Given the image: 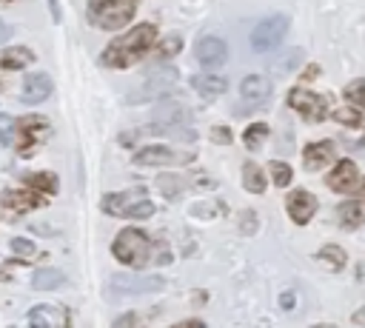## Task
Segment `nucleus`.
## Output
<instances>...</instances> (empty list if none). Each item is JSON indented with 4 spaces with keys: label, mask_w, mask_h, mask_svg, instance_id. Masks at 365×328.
Wrapping results in <instances>:
<instances>
[{
    "label": "nucleus",
    "mask_w": 365,
    "mask_h": 328,
    "mask_svg": "<svg viewBox=\"0 0 365 328\" xmlns=\"http://www.w3.org/2000/svg\"><path fill=\"white\" fill-rule=\"evenodd\" d=\"M154 43H157V26L154 23H140L131 31H125L123 37L111 40L103 48L100 63L108 66V68H128L131 63H137L140 57H145Z\"/></svg>",
    "instance_id": "nucleus-1"
},
{
    "label": "nucleus",
    "mask_w": 365,
    "mask_h": 328,
    "mask_svg": "<svg viewBox=\"0 0 365 328\" xmlns=\"http://www.w3.org/2000/svg\"><path fill=\"white\" fill-rule=\"evenodd\" d=\"M180 83V71L174 66H168L165 60H157L154 66L145 68V77H143V86L134 88L125 100L128 103H157L163 100L165 94H171Z\"/></svg>",
    "instance_id": "nucleus-2"
},
{
    "label": "nucleus",
    "mask_w": 365,
    "mask_h": 328,
    "mask_svg": "<svg viewBox=\"0 0 365 328\" xmlns=\"http://www.w3.org/2000/svg\"><path fill=\"white\" fill-rule=\"evenodd\" d=\"M137 0H88V23L103 31H117L134 17Z\"/></svg>",
    "instance_id": "nucleus-3"
},
{
    "label": "nucleus",
    "mask_w": 365,
    "mask_h": 328,
    "mask_svg": "<svg viewBox=\"0 0 365 328\" xmlns=\"http://www.w3.org/2000/svg\"><path fill=\"white\" fill-rule=\"evenodd\" d=\"M103 211L114 214V217H125V220H145V217L154 214V203L145 197L143 188H128V191L106 194L103 197Z\"/></svg>",
    "instance_id": "nucleus-4"
},
{
    "label": "nucleus",
    "mask_w": 365,
    "mask_h": 328,
    "mask_svg": "<svg viewBox=\"0 0 365 328\" xmlns=\"http://www.w3.org/2000/svg\"><path fill=\"white\" fill-rule=\"evenodd\" d=\"M51 134V125L46 117L40 114H26L20 120H14V151L20 157H31Z\"/></svg>",
    "instance_id": "nucleus-5"
},
{
    "label": "nucleus",
    "mask_w": 365,
    "mask_h": 328,
    "mask_svg": "<svg viewBox=\"0 0 365 328\" xmlns=\"http://www.w3.org/2000/svg\"><path fill=\"white\" fill-rule=\"evenodd\" d=\"M148 251H151V242H148V237H145L143 231H137V228H123V231L114 237V245H111V254H114L123 265H128V268L145 265Z\"/></svg>",
    "instance_id": "nucleus-6"
},
{
    "label": "nucleus",
    "mask_w": 365,
    "mask_h": 328,
    "mask_svg": "<svg viewBox=\"0 0 365 328\" xmlns=\"http://www.w3.org/2000/svg\"><path fill=\"white\" fill-rule=\"evenodd\" d=\"M288 29H291V17H288V14H271V17H262V20L251 29V48L259 51V54L277 48V46L285 40Z\"/></svg>",
    "instance_id": "nucleus-7"
},
{
    "label": "nucleus",
    "mask_w": 365,
    "mask_h": 328,
    "mask_svg": "<svg viewBox=\"0 0 365 328\" xmlns=\"http://www.w3.org/2000/svg\"><path fill=\"white\" fill-rule=\"evenodd\" d=\"M165 288V280L157 274H114L108 280L111 297H143V294H157Z\"/></svg>",
    "instance_id": "nucleus-8"
},
{
    "label": "nucleus",
    "mask_w": 365,
    "mask_h": 328,
    "mask_svg": "<svg viewBox=\"0 0 365 328\" xmlns=\"http://www.w3.org/2000/svg\"><path fill=\"white\" fill-rule=\"evenodd\" d=\"M288 106L311 123L325 120V100L319 94H314L311 88H291L288 91Z\"/></svg>",
    "instance_id": "nucleus-9"
},
{
    "label": "nucleus",
    "mask_w": 365,
    "mask_h": 328,
    "mask_svg": "<svg viewBox=\"0 0 365 328\" xmlns=\"http://www.w3.org/2000/svg\"><path fill=\"white\" fill-rule=\"evenodd\" d=\"M194 54H197V60H200L205 68H217V66H222V63L228 60V46H225V40L217 37V34H202V37L197 40V46H194Z\"/></svg>",
    "instance_id": "nucleus-10"
},
{
    "label": "nucleus",
    "mask_w": 365,
    "mask_h": 328,
    "mask_svg": "<svg viewBox=\"0 0 365 328\" xmlns=\"http://www.w3.org/2000/svg\"><path fill=\"white\" fill-rule=\"evenodd\" d=\"M51 91H54L51 77H48V74H43V71H34V74H29V77L23 80L20 100H23L26 106H40L43 100H48V97H51Z\"/></svg>",
    "instance_id": "nucleus-11"
},
{
    "label": "nucleus",
    "mask_w": 365,
    "mask_h": 328,
    "mask_svg": "<svg viewBox=\"0 0 365 328\" xmlns=\"http://www.w3.org/2000/svg\"><path fill=\"white\" fill-rule=\"evenodd\" d=\"M154 123H163L168 128H182L191 123V108L185 103H174V100H157L154 108Z\"/></svg>",
    "instance_id": "nucleus-12"
},
{
    "label": "nucleus",
    "mask_w": 365,
    "mask_h": 328,
    "mask_svg": "<svg viewBox=\"0 0 365 328\" xmlns=\"http://www.w3.org/2000/svg\"><path fill=\"white\" fill-rule=\"evenodd\" d=\"M46 194H40V191H34V188H26V191H6L3 197H0V208L3 211H9V214H26V211H31V208H40L46 200H43Z\"/></svg>",
    "instance_id": "nucleus-13"
},
{
    "label": "nucleus",
    "mask_w": 365,
    "mask_h": 328,
    "mask_svg": "<svg viewBox=\"0 0 365 328\" xmlns=\"http://www.w3.org/2000/svg\"><path fill=\"white\" fill-rule=\"evenodd\" d=\"M285 211H288V217H291L297 225H305V222L314 217V211H317V200H314L311 191L297 188V191H291V194L285 197Z\"/></svg>",
    "instance_id": "nucleus-14"
},
{
    "label": "nucleus",
    "mask_w": 365,
    "mask_h": 328,
    "mask_svg": "<svg viewBox=\"0 0 365 328\" xmlns=\"http://www.w3.org/2000/svg\"><path fill=\"white\" fill-rule=\"evenodd\" d=\"M325 183H328L331 191L348 194V191H354V188L359 185V171H356V165H354L351 160H339V163L334 165V171L325 177Z\"/></svg>",
    "instance_id": "nucleus-15"
},
{
    "label": "nucleus",
    "mask_w": 365,
    "mask_h": 328,
    "mask_svg": "<svg viewBox=\"0 0 365 328\" xmlns=\"http://www.w3.org/2000/svg\"><path fill=\"white\" fill-rule=\"evenodd\" d=\"M240 97L251 106H259L271 97V80L265 74H248L242 83H240Z\"/></svg>",
    "instance_id": "nucleus-16"
},
{
    "label": "nucleus",
    "mask_w": 365,
    "mask_h": 328,
    "mask_svg": "<svg viewBox=\"0 0 365 328\" xmlns=\"http://www.w3.org/2000/svg\"><path fill=\"white\" fill-rule=\"evenodd\" d=\"M188 157H180L177 151L165 148V145H145L134 154L137 165H171V163H185Z\"/></svg>",
    "instance_id": "nucleus-17"
},
{
    "label": "nucleus",
    "mask_w": 365,
    "mask_h": 328,
    "mask_svg": "<svg viewBox=\"0 0 365 328\" xmlns=\"http://www.w3.org/2000/svg\"><path fill=\"white\" fill-rule=\"evenodd\" d=\"M68 319L54 305H34L29 311V328H66Z\"/></svg>",
    "instance_id": "nucleus-18"
},
{
    "label": "nucleus",
    "mask_w": 365,
    "mask_h": 328,
    "mask_svg": "<svg viewBox=\"0 0 365 328\" xmlns=\"http://www.w3.org/2000/svg\"><path fill=\"white\" fill-rule=\"evenodd\" d=\"M331 160H334V143H331V140L308 143L305 151H302V165H305L308 171H319V168H325Z\"/></svg>",
    "instance_id": "nucleus-19"
},
{
    "label": "nucleus",
    "mask_w": 365,
    "mask_h": 328,
    "mask_svg": "<svg viewBox=\"0 0 365 328\" xmlns=\"http://www.w3.org/2000/svg\"><path fill=\"white\" fill-rule=\"evenodd\" d=\"M37 57L31 48L26 46H11V48H3L0 51V71H20L26 66H31Z\"/></svg>",
    "instance_id": "nucleus-20"
},
{
    "label": "nucleus",
    "mask_w": 365,
    "mask_h": 328,
    "mask_svg": "<svg viewBox=\"0 0 365 328\" xmlns=\"http://www.w3.org/2000/svg\"><path fill=\"white\" fill-rule=\"evenodd\" d=\"M191 86L202 97H220V94H225L228 80L225 77H217V74H197V77H191Z\"/></svg>",
    "instance_id": "nucleus-21"
},
{
    "label": "nucleus",
    "mask_w": 365,
    "mask_h": 328,
    "mask_svg": "<svg viewBox=\"0 0 365 328\" xmlns=\"http://www.w3.org/2000/svg\"><path fill=\"white\" fill-rule=\"evenodd\" d=\"M63 282H66V274H63L60 268H37L34 277H31V285H34L37 291H54V288L63 285Z\"/></svg>",
    "instance_id": "nucleus-22"
},
{
    "label": "nucleus",
    "mask_w": 365,
    "mask_h": 328,
    "mask_svg": "<svg viewBox=\"0 0 365 328\" xmlns=\"http://www.w3.org/2000/svg\"><path fill=\"white\" fill-rule=\"evenodd\" d=\"M242 185H245V191H251V194H262V191H265L268 180L262 177V168H259L257 163H245V165H242Z\"/></svg>",
    "instance_id": "nucleus-23"
},
{
    "label": "nucleus",
    "mask_w": 365,
    "mask_h": 328,
    "mask_svg": "<svg viewBox=\"0 0 365 328\" xmlns=\"http://www.w3.org/2000/svg\"><path fill=\"white\" fill-rule=\"evenodd\" d=\"M305 57V51L302 48H288L285 54H279L274 63H271V71L277 74V77H282V74H291L297 66H299V60Z\"/></svg>",
    "instance_id": "nucleus-24"
},
{
    "label": "nucleus",
    "mask_w": 365,
    "mask_h": 328,
    "mask_svg": "<svg viewBox=\"0 0 365 328\" xmlns=\"http://www.w3.org/2000/svg\"><path fill=\"white\" fill-rule=\"evenodd\" d=\"M23 183H26V188H34V191H40V194H54V191H57V177L48 174V171L26 174Z\"/></svg>",
    "instance_id": "nucleus-25"
},
{
    "label": "nucleus",
    "mask_w": 365,
    "mask_h": 328,
    "mask_svg": "<svg viewBox=\"0 0 365 328\" xmlns=\"http://www.w3.org/2000/svg\"><path fill=\"white\" fill-rule=\"evenodd\" d=\"M339 217H342V222H345L348 228L365 222V197H362V200H348V203L339 208Z\"/></svg>",
    "instance_id": "nucleus-26"
},
{
    "label": "nucleus",
    "mask_w": 365,
    "mask_h": 328,
    "mask_svg": "<svg viewBox=\"0 0 365 328\" xmlns=\"http://www.w3.org/2000/svg\"><path fill=\"white\" fill-rule=\"evenodd\" d=\"M180 48H182V37H180V34H168L165 40L157 43V48H154V60H171Z\"/></svg>",
    "instance_id": "nucleus-27"
},
{
    "label": "nucleus",
    "mask_w": 365,
    "mask_h": 328,
    "mask_svg": "<svg viewBox=\"0 0 365 328\" xmlns=\"http://www.w3.org/2000/svg\"><path fill=\"white\" fill-rule=\"evenodd\" d=\"M265 137H268V125H265V123H254V125H248V128L242 131V143H245L248 148H259V145L265 143Z\"/></svg>",
    "instance_id": "nucleus-28"
},
{
    "label": "nucleus",
    "mask_w": 365,
    "mask_h": 328,
    "mask_svg": "<svg viewBox=\"0 0 365 328\" xmlns=\"http://www.w3.org/2000/svg\"><path fill=\"white\" fill-rule=\"evenodd\" d=\"M317 260H322V262H328L334 271H339V268L345 265V251H342L339 245H325V248L317 251Z\"/></svg>",
    "instance_id": "nucleus-29"
},
{
    "label": "nucleus",
    "mask_w": 365,
    "mask_h": 328,
    "mask_svg": "<svg viewBox=\"0 0 365 328\" xmlns=\"http://www.w3.org/2000/svg\"><path fill=\"white\" fill-rule=\"evenodd\" d=\"M268 171H271V180H274V185H288V183H291V177H294L291 165H288V163H282V160H274Z\"/></svg>",
    "instance_id": "nucleus-30"
},
{
    "label": "nucleus",
    "mask_w": 365,
    "mask_h": 328,
    "mask_svg": "<svg viewBox=\"0 0 365 328\" xmlns=\"http://www.w3.org/2000/svg\"><path fill=\"white\" fill-rule=\"evenodd\" d=\"M345 97H348L354 106L365 108V80H351V83L345 86Z\"/></svg>",
    "instance_id": "nucleus-31"
},
{
    "label": "nucleus",
    "mask_w": 365,
    "mask_h": 328,
    "mask_svg": "<svg viewBox=\"0 0 365 328\" xmlns=\"http://www.w3.org/2000/svg\"><path fill=\"white\" fill-rule=\"evenodd\" d=\"M11 251L20 254V257H34L37 254V245L31 240H26V237H14L11 240Z\"/></svg>",
    "instance_id": "nucleus-32"
},
{
    "label": "nucleus",
    "mask_w": 365,
    "mask_h": 328,
    "mask_svg": "<svg viewBox=\"0 0 365 328\" xmlns=\"http://www.w3.org/2000/svg\"><path fill=\"white\" fill-rule=\"evenodd\" d=\"M177 183H180V180H177L174 174H165V177H160V180H157L160 191H163L168 200H174V197H177Z\"/></svg>",
    "instance_id": "nucleus-33"
},
{
    "label": "nucleus",
    "mask_w": 365,
    "mask_h": 328,
    "mask_svg": "<svg viewBox=\"0 0 365 328\" xmlns=\"http://www.w3.org/2000/svg\"><path fill=\"white\" fill-rule=\"evenodd\" d=\"M334 117H336L339 123H345V125H359V123H362V117H359L354 108H339V111H334Z\"/></svg>",
    "instance_id": "nucleus-34"
},
{
    "label": "nucleus",
    "mask_w": 365,
    "mask_h": 328,
    "mask_svg": "<svg viewBox=\"0 0 365 328\" xmlns=\"http://www.w3.org/2000/svg\"><path fill=\"white\" fill-rule=\"evenodd\" d=\"M211 140L220 143V145H228L234 137H231V128H225V125H214V128H211Z\"/></svg>",
    "instance_id": "nucleus-35"
},
{
    "label": "nucleus",
    "mask_w": 365,
    "mask_h": 328,
    "mask_svg": "<svg viewBox=\"0 0 365 328\" xmlns=\"http://www.w3.org/2000/svg\"><path fill=\"white\" fill-rule=\"evenodd\" d=\"M11 131H14V123L9 114H0V145L11 140Z\"/></svg>",
    "instance_id": "nucleus-36"
},
{
    "label": "nucleus",
    "mask_w": 365,
    "mask_h": 328,
    "mask_svg": "<svg viewBox=\"0 0 365 328\" xmlns=\"http://www.w3.org/2000/svg\"><path fill=\"white\" fill-rule=\"evenodd\" d=\"M254 231H257V214L242 211V234H254Z\"/></svg>",
    "instance_id": "nucleus-37"
},
{
    "label": "nucleus",
    "mask_w": 365,
    "mask_h": 328,
    "mask_svg": "<svg viewBox=\"0 0 365 328\" xmlns=\"http://www.w3.org/2000/svg\"><path fill=\"white\" fill-rule=\"evenodd\" d=\"M46 3H48V11H51V20L60 23V3L57 0H46Z\"/></svg>",
    "instance_id": "nucleus-38"
},
{
    "label": "nucleus",
    "mask_w": 365,
    "mask_h": 328,
    "mask_svg": "<svg viewBox=\"0 0 365 328\" xmlns=\"http://www.w3.org/2000/svg\"><path fill=\"white\" fill-rule=\"evenodd\" d=\"M134 322H137V317H134V314H128V317L117 319V322H114V328H128V325H134Z\"/></svg>",
    "instance_id": "nucleus-39"
},
{
    "label": "nucleus",
    "mask_w": 365,
    "mask_h": 328,
    "mask_svg": "<svg viewBox=\"0 0 365 328\" xmlns=\"http://www.w3.org/2000/svg\"><path fill=\"white\" fill-rule=\"evenodd\" d=\"M6 40H11V26L0 20V43H6Z\"/></svg>",
    "instance_id": "nucleus-40"
},
{
    "label": "nucleus",
    "mask_w": 365,
    "mask_h": 328,
    "mask_svg": "<svg viewBox=\"0 0 365 328\" xmlns=\"http://www.w3.org/2000/svg\"><path fill=\"white\" fill-rule=\"evenodd\" d=\"M279 305H282V308H291V305H294V294H282V297H279Z\"/></svg>",
    "instance_id": "nucleus-41"
},
{
    "label": "nucleus",
    "mask_w": 365,
    "mask_h": 328,
    "mask_svg": "<svg viewBox=\"0 0 365 328\" xmlns=\"http://www.w3.org/2000/svg\"><path fill=\"white\" fill-rule=\"evenodd\" d=\"M174 328H202V322H200V319H188V322H182V325H174Z\"/></svg>",
    "instance_id": "nucleus-42"
},
{
    "label": "nucleus",
    "mask_w": 365,
    "mask_h": 328,
    "mask_svg": "<svg viewBox=\"0 0 365 328\" xmlns=\"http://www.w3.org/2000/svg\"><path fill=\"white\" fill-rule=\"evenodd\" d=\"M354 322H356V325H365V308H359V311L354 314Z\"/></svg>",
    "instance_id": "nucleus-43"
},
{
    "label": "nucleus",
    "mask_w": 365,
    "mask_h": 328,
    "mask_svg": "<svg viewBox=\"0 0 365 328\" xmlns=\"http://www.w3.org/2000/svg\"><path fill=\"white\" fill-rule=\"evenodd\" d=\"M359 185H362V197H365V177H362V180H359Z\"/></svg>",
    "instance_id": "nucleus-44"
},
{
    "label": "nucleus",
    "mask_w": 365,
    "mask_h": 328,
    "mask_svg": "<svg viewBox=\"0 0 365 328\" xmlns=\"http://www.w3.org/2000/svg\"><path fill=\"white\" fill-rule=\"evenodd\" d=\"M314 328H334V325H314Z\"/></svg>",
    "instance_id": "nucleus-45"
},
{
    "label": "nucleus",
    "mask_w": 365,
    "mask_h": 328,
    "mask_svg": "<svg viewBox=\"0 0 365 328\" xmlns=\"http://www.w3.org/2000/svg\"><path fill=\"white\" fill-rule=\"evenodd\" d=\"M0 3H11V0H0Z\"/></svg>",
    "instance_id": "nucleus-46"
}]
</instances>
